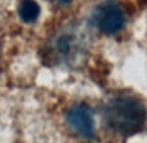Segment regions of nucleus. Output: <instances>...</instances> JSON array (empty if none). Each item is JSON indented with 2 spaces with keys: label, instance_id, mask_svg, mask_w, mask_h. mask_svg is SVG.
<instances>
[{
  "label": "nucleus",
  "instance_id": "nucleus-1",
  "mask_svg": "<svg viewBox=\"0 0 147 143\" xmlns=\"http://www.w3.org/2000/svg\"><path fill=\"white\" fill-rule=\"evenodd\" d=\"M105 120L115 133L132 136L145 126L147 110L138 98L132 95H117L106 105Z\"/></svg>",
  "mask_w": 147,
  "mask_h": 143
},
{
  "label": "nucleus",
  "instance_id": "nucleus-2",
  "mask_svg": "<svg viewBox=\"0 0 147 143\" xmlns=\"http://www.w3.org/2000/svg\"><path fill=\"white\" fill-rule=\"evenodd\" d=\"M93 23L102 34L114 35L123 30L125 25V12L115 0L101 3L93 12Z\"/></svg>",
  "mask_w": 147,
  "mask_h": 143
},
{
  "label": "nucleus",
  "instance_id": "nucleus-3",
  "mask_svg": "<svg viewBox=\"0 0 147 143\" xmlns=\"http://www.w3.org/2000/svg\"><path fill=\"white\" fill-rule=\"evenodd\" d=\"M66 121L70 128L84 139H93L96 136L93 112L85 103L72 105L66 112Z\"/></svg>",
  "mask_w": 147,
  "mask_h": 143
},
{
  "label": "nucleus",
  "instance_id": "nucleus-4",
  "mask_svg": "<svg viewBox=\"0 0 147 143\" xmlns=\"http://www.w3.org/2000/svg\"><path fill=\"white\" fill-rule=\"evenodd\" d=\"M75 48V38L72 34H61L54 39L52 44L53 53L58 58H67L70 54H72Z\"/></svg>",
  "mask_w": 147,
  "mask_h": 143
},
{
  "label": "nucleus",
  "instance_id": "nucleus-5",
  "mask_svg": "<svg viewBox=\"0 0 147 143\" xmlns=\"http://www.w3.org/2000/svg\"><path fill=\"white\" fill-rule=\"evenodd\" d=\"M40 5L35 0H22L18 5V15L25 23H34L40 15Z\"/></svg>",
  "mask_w": 147,
  "mask_h": 143
},
{
  "label": "nucleus",
  "instance_id": "nucleus-6",
  "mask_svg": "<svg viewBox=\"0 0 147 143\" xmlns=\"http://www.w3.org/2000/svg\"><path fill=\"white\" fill-rule=\"evenodd\" d=\"M72 0H54V3H57L58 5H61V7H66V5L71 4Z\"/></svg>",
  "mask_w": 147,
  "mask_h": 143
}]
</instances>
